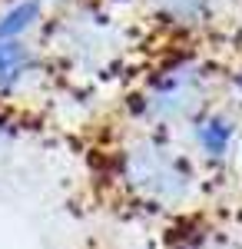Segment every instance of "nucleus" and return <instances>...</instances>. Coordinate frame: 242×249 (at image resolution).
Returning <instances> with one entry per match:
<instances>
[{
  "label": "nucleus",
  "mask_w": 242,
  "mask_h": 249,
  "mask_svg": "<svg viewBox=\"0 0 242 249\" xmlns=\"http://www.w3.org/2000/svg\"><path fill=\"white\" fill-rule=\"evenodd\" d=\"M229 136H232V126H229L225 120H209L206 126H199V143L206 146V153H212V156L225 153Z\"/></svg>",
  "instance_id": "obj_2"
},
{
  "label": "nucleus",
  "mask_w": 242,
  "mask_h": 249,
  "mask_svg": "<svg viewBox=\"0 0 242 249\" xmlns=\"http://www.w3.org/2000/svg\"><path fill=\"white\" fill-rule=\"evenodd\" d=\"M27 63V53H23V47L14 43V40H3L0 43V90L3 87H10L14 80H17L20 67Z\"/></svg>",
  "instance_id": "obj_1"
},
{
  "label": "nucleus",
  "mask_w": 242,
  "mask_h": 249,
  "mask_svg": "<svg viewBox=\"0 0 242 249\" xmlns=\"http://www.w3.org/2000/svg\"><path fill=\"white\" fill-rule=\"evenodd\" d=\"M34 17H37V3H23V7H17L14 14H7V17L0 20V43L10 37H17L20 30H27L30 23H34Z\"/></svg>",
  "instance_id": "obj_3"
}]
</instances>
